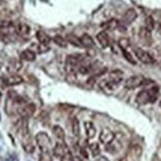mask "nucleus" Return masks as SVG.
Instances as JSON below:
<instances>
[{"label":"nucleus","mask_w":161,"mask_h":161,"mask_svg":"<svg viewBox=\"0 0 161 161\" xmlns=\"http://www.w3.org/2000/svg\"><path fill=\"white\" fill-rule=\"evenodd\" d=\"M159 94V88L157 86H153L149 89L142 90L137 95L135 101L138 105H146L148 103H154L157 100Z\"/></svg>","instance_id":"obj_1"},{"label":"nucleus","mask_w":161,"mask_h":161,"mask_svg":"<svg viewBox=\"0 0 161 161\" xmlns=\"http://www.w3.org/2000/svg\"><path fill=\"white\" fill-rule=\"evenodd\" d=\"M85 60V55L82 54H70L66 57L65 60V70L68 74H74L76 69Z\"/></svg>","instance_id":"obj_2"},{"label":"nucleus","mask_w":161,"mask_h":161,"mask_svg":"<svg viewBox=\"0 0 161 161\" xmlns=\"http://www.w3.org/2000/svg\"><path fill=\"white\" fill-rule=\"evenodd\" d=\"M125 142V135L123 134H116L115 137L110 143L106 144V150L111 154L118 153L119 151L122 150Z\"/></svg>","instance_id":"obj_3"},{"label":"nucleus","mask_w":161,"mask_h":161,"mask_svg":"<svg viewBox=\"0 0 161 161\" xmlns=\"http://www.w3.org/2000/svg\"><path fill=\"white\" fill-rule=\"evenodd\" d=\"M36 142L41 151H51V139L49 138L48 134H46L44 132H38L36 135Z\"/></svg>","instance_id":"obj_4"},{"label":"nucleus","mask_w":161,"mask_h":161,"mask_svg":"<svg viewBox=\"0 0 161 161\" xmlns=\"http://www.w3.org/2000/svg\"><path fill=\"white\" fill-rule=\"evenodd\" d=\"M142 154V148L140 145L134 144L126 151L125 161H138Z\"/></svg>","instance_id":"obj_5"},{"label":"nucleus","mask_w":161,"mask_h":161,"mask_svg":"<svg viewBox=\"0 0 161 161\" xmlns=\"http://www.w3.org/2000/svg\"><path fill=\"white\" fill-rule=\"evenodd\" d=\"M145 82L144 77L142 75H134L129 77L128 79L125 81V87L126 89H129V90H132V89H135L139 87V86L143 85Z\"/></svg>","instance_id":"obj_6"},{"label":"nucleus","mask_w":161,"mask_h":161,"mask_svg":"<svg viewBox=\"0 0 161 161\" xmlns=\"http://www.w3.org/2000/svg\"><path fill=\"white\" fill-rule=\"evenodd\" d=\"M135 54L137 60L144 64H152L155 61L154 60V57L149 52H147L146 51H144V49H142L140 48H137L135 49Z\"/></svg>","instance_id":"obj_7"},{"label":"nucleus","mask_w":161,"mask_h":161,"mask_svg":"<svg viewBox=\"0 0 161 161\" xmlns=\"http://www.w3.org/2000/svg\"><path fill=\"white\" fill-rule=\"evenodd\" d=\"M138 38L139 41L142 45L149 46L151 44H152V35H151V31H149L148 29H146L145 27L140 28L138 32Z\"/></svg>","instance_id":"obj_8"},{"label":"nucleus","mask_w":161,"mask_h":161,"mask_svg":"<svg viewBox=\"0 0 161 161\" xmlns=\"http://www.w3.org/2000/svg\"><path fill=\"white\" fill-rule=\"evenodd\" d=\"M137 13L135 9H129L125 12V14L123 15L122 20H121V24L124 25V26H129L131 25L134 21L137 19Z\"/></svg>","instance_id":"obj_9"},{"label":"nucleus","mask_w":161,"mask_h":161,"mask_svg":"<svg viewBox=\"0 0 161 161\" xmlns=\"http://www.w3.org/2000/svg\"><path fill=\"white\" fill-rule=\"evenodd\" d=\"M68 152H69L68 147H67V145L64 143L63 141L57 142V143L54 145V149H52V153H54V155L55 157H58V158H62V157L64 155H66Z\"/></svg>","instance_id":"obj_10"},{"label":"nucleus","mask_w":161,"mask_h":161,"mask_svg":"<svg viewBox=\"0 0 161 161\" xmlns=\"http://www.w3.org/2000/svg\"><path fill=\"white\" fill-rule=\"evenodd\" d=\"M123 78H124V73L123 71H121L119 69H116V70H113L111 71L108 75V78L107 80L109 82H111L112 84L114 85H119L121 82L123 81Z\"/></svg>","instance_id":"obj_11"},{"label":"nucleus","mask_w":161,"mask_h":161,"mask_svg":"<svg viewBox=\"0 0 161 161\" xmlns=\"http://www.w3.org/2000/svg\"><path fill=\"white\" fill-rule=\"evenodd\" d=\"M115 137V134L109 129H103L99 135V140H100L103 144H108L113 140Z\"/></svg>","instance_id":"obj_12"},{"label":"nucleus","mask_w":161,"mask_h":161,"mask_svg":"<svg viewBox=\"0 0 161 161\" xmlns=\"http://www.w3.org/2000/svg\"><path fill=\"white\" fill-rule=\"evenodd\" d=\"M22 145H23L24 150L26 151L27 153H33L34 151H35V145L33 143V140L30 137V134L22 137Z\"/></svg>","instance_id":"obj_13"},{"label":"nucleus","mask_w":161,"mask_h":161,"mask_svg":"<svg viewBox=\"0 0 161 161\" xmlns=\"http://www.w3.org/2000/svg\"><path fill=\"white\" fill-rule=\"evenodd\" d=\"M35 111H36L35 104L30 103V104H26L24 107L21 108L20 111L18 113H19L23 118H28V117L33 116L34 113H35Z\"/></svg>","instance_id":"obj_14"},{"label":"nucleus","mask_w":161,"mask_h":161,"mask_svg":"<svg viewBox=\"0 0 161 161\" xmlns=\"http://www.w3.org/2000/svg\"><path fill=\"white\" fill-rule=\"evenodd\" d=\"M96 39L99 42V44L103 49H106L110 46V38L108 36V34L105 32V31H102V32H99L96 36Z\"/></svg>","instance_id":"obj_15"},{"label":"nucleus","mask_w":161,"mask_h":161,"mask_svg":"<svg viewBox=\"0 0 161 161\" xmlns=\"http://www.w3.org/2000/svg\"><path fill=\"white\" fill-rule=\"evenodd\" d=\"M80 41H81V44L83 46V48H86L88 49H92L95 46V42L93 38L88 35V34H83V35L80 37Z\"/></svg>","instance_id":"obj_16"},{"label":"nucleus","mask_w":161,"mask_h":161,"mask_svg":"<svg viewBox=\"0 0 161 161\" xmlns=\"http://www.w3.org/2000/svg\"><path fill=\"white\" fill-rule=\"evenodd\" d=\"M21 68H22V62H21V60H17V58H13V60H11L9 61L8 66H7V69L9 72L16 73Z\"/></svg>","instance_id":"obj_17"},{"label":"nucleus","mask_w":161,"mask_h":161,"mask_svg":"<svg viewBox=\"0 0 161 161\" xmlns=\"http://www.w3.org/2000/svg\"><path fill=\"white\" fill-rule=\"evenodd\" d=\"M84 128H85V132L88 138H93L96 135V126L90 121H86L84 123Z\"/></svg>","instance_id":"obj_18"},{"label":"nucleus","mask_w":161,"mask_h":161,"mask_svg":"<svg viewBox=\"0 0 161 161\" xmlns=\"http://www.w3.org/2000/svg\"><path fill=\"white\" fill-rule=\"evenodd\" d=\"M15 32L20 36H27L31 32V28L29 25L25 23H18L15 26Z\"/></svg>","instance_id":"obj_19"},{"label":"nucleus","mask_w":161,"mask_h":161,"mask_svg":"<svg viewBox=\"0 0 161 161\" xmlns=\"http://www.w3.org/2000/svg\"><path fill=\"white\" fill-rule=\"evenodd\" d=\"M23 82V78L17 74H13V75L7 77L4 80V83L8 86H15V85H19Z\"/></svg>","instance_id":"obj_20"},{"label":"nucleus","mask_w":161,"mask_h":161,"mask_svg":"<svg viewBox=\"0 0 161 161\" xmlns=\"http://www.w3.org/2000/svg\"><path fill=\"white\" fill-rule=\"evenodd\" d=\"M36 38L38 39L39 43L42 45H49L51 42V37L44 31H38L36 33Z\"/></svg>","instance_id":"obj_21"},{"label":"nucleus","mask_w":161,"mask_h":161,"mask_svg":"<svg viewBox=\"0 0 161 161\" xmlns=\"http://www.w3.org/2000/svg\"><path fill=\"white\" fill-rule=\"evenodd\" d=\"M52 134H54V135L58 140L64 141V139H65V132H64L63 129L60 126L55 125L52 126Z\"/></svg>","instance_id":"obj_22"},{"label":"nucleus","mask_w":161,"mask_h":161,"mask_svg":"<svg viewBox=\"0 0 161 161\" xmlns=\"http://www.w3.org/2000/svg\"><path fill=\"white\" fill-rule=\"evenodd\" d=\"M119 21H117L116 19H111L109 21H107V22H105L101 25V27L103 28L105 30V32L106 31H113L117 29L118 27H119Z\"/></svg>","instance_id":"obj_23"},{"label":"nucleus","mask_w":161,"mask_h":161,"mask_svg":"<svg viewBox=\"0 0 161 161\" xmlns=\"http://www.w3.org/2000/svg\"><path fill=\"white\" fill-rule=\"evenodd\" d=\"M66 41L67 43H69L73 46H76V48H83V46L81 44V41H80V38L76 37L73 34H68L66 36Z\"/></svg>","instance_id":"obj_24"},{"label":"nucleus","mask_w":161,"mask_h":161,"mask_svg":"<svg viewBox=\"0 0 161 161\" xmlns=\"http://www.w3.org/2000/svg\"><path fill=\"white\" fill-rule=\"evenodd\" d=\"M20 57L27 61H34L36 60V54L31 49H25L20 54Z\"/></svg>","instance_id":"obj_25"},{"label":"nucleus","mask_w":161,"mask_h":161,"mask_svg":"<svg viewBox=\"0 0 161 161\" xmlns=\"http://www.w3.org/2000/svg\"><path fill=\"white\" fill-rule=\"evenodd\" d=\"M71 128H72V132L74 135V137H79L80 135V125H79V121L74 118L72 120V124H71Z\"/></svg>","instance_id":"obj_26"},{"label":"nucleus","mask_w":161,"mask_h":161,"mask_svg":"<svg viewBox=\"0 0 161 161\" xmlns=\"http://www.w3.org/2000/svg\"><path fill=\"white\" fill-rule=\"evenodd\" d=\"M118 45L122 49V51H128V49L131 46V42L126 38H121L119 41H118Z\"/></svg>","instance_id":"obj_27"},{"label":"nucleus","mask_w":161,"mask_h":161,"mask_svg":"<svg viewBox=\"0 0 161 161\" xmlns=\"http://www.w3.org/2000/svg\"><path fill=\"white\" fill-rule=\"evenodd\" d=\"M52 41H54L58 46H60V48H66L67 46L66 39L62 38L61 36H54V38H52Z\"/></svg>","instance_id":"obj_28"},{"label":"nucleus","mask_w":161,"mask_h":161,"mask_svg":"<svg viewBox=\"0 0 161 161\" xmlns=\"http://www.w3.org/2000/svg\"><path fill=\"white\" fill-rule=\"evenodd\" d=\"M89 148H90V151L92 153L93 156H98L100 155V152H101V149H100V146H99L98 143L96 142H93V143H90L89 145Z\"/></svg>","instance_id":"obj_29"},{"label":"nucleus","mask_w":161,"mask_h":161,"mask_svg":"<svg viewBox=\"0 0 161 161\" xmlns=\"http://www.w3.org/2000/svg\"><path fill=\"white\" fill-rule=\"evenodd\" d=\"M39 161H52L51 151H41L39 156Z\"/></svg>","instance_id":"obj_30"},{"label":"nucleus","mask_w":161,"mask_h":161,"mask_svg":"<svg viewBox=\"0 0 161 161\" xmlns=\"http://www.w3.org/2000/svg\"><path fill=\"white\" fill-rule=\"evenodd\" d=\"M123 51V55H124V57H125V60L126 61H129V63H132V65H135L137 64V61L135 60V58L134 57H132V54L129 52V51Z\"/></svg>","instance_id":"obj_31"},{"label":"nucleus","mask_w":161,"mask_h":161,"mask_svg":"<svg viewBox=\"0 0 161 161\" xmlns=\"http://www.w3.org/2000/svg\"><path fill=\"white\" fill-rule=\"evenodd\" d=\"M154 26H155V23H154V20L153 18L151 16H148L146 17V19H145V28L148 29L149 31H152L154 29Z\"/></svg>","instance_id":"obj_32"},{"label":"nucleus","mask_w":161,"mask_h":161,"mask_svg":"<svg viewBox=\"0 0 161 161\" xmlns=\"http://www.w3.org/2000/svg\"><path fill=\"white\" fill-rule=\"evenodd\" d=\"M12 26V23L10 21H6V20H0V29L2 28H9Z\"/></svg>","instance_id":"obj_33"},{"label":"nucleus","mask_w":161,"mask_h":161,"mask_svg":"<svg viewBox=\"0 0 161 161\" xmlns=\"http://www.w3.org/2000/svg\"><path fill=\"white\" fill-rule=\"evenodd\" d=\"M49 49V48L48 46V45H42L40 44L39 46V52L40 54H43V52H46Z\"/></svg>","instance_id":"obj_34"},{"label":"nucleus","mask_w":161,"mask_h":161,"mask_svg":"<svg viewBox=\"0 0 161 161\" xmlns=\"http://www.w3.org/2000/svg\"><path fill=\"white\" fill-rule=\"evenodd\" d=\"M60 161H74L73 157H72V155H71V153H70V151L66 154V155H64L62 158H60Z\"/></svg>","instance_id":"obj_35"},{"label":"nucleus","mask_w":161,"mask_h":161,"mask_svg":"<svg viewBox=\"0 0 161 161\" xmlns=\"http://www.w3.org/2000/svg\"><path fill=\"white\" fill-rule=\"evenodd\" d=\"M6 161H19V157H18L16 154H11L9 155L7 158H6Z\"/></svg>","instance_id":"obj_36"},{"label":"nucleus","mask_w":161,"mask_h":161,"mask_svg":"<svg viewBox=\"0 0 161 161\" xmlns=\"http://www.w3.org/2000/svg\"><path fill=\"white\" fill-rule=\"evenodd\" d=\"M80 153H81V155H82L83 157H84V158H86V159L88 158V153L86 152L85 148H83V147L80 148Z\"/></svg>","instance_id":"obj_37"},{"label":"nucleus","mask_w":161,"mask_h":161,"mask_svg":"<svg viewBox=\"0 0 161 161\" xmlns=\"http://www.w3.org/2000/svg\"><path fill=\"white\" fill-rule=\"evenodd\" d=\"M95 161H110V160L108 159L106 156H100L99 158H97Z\"/></svg>","instance_id":"obj_38"},{"label":"nucleus","mask_w":161,"mask_h":161,"mask_svg":"<svg viewBox=\"0 0 161 161\" xmlns=\"http://www.w3.org/2000/svg\"><path fill=\"white\" fill-rule=\"evenodd\" d=\"M74 161H82L81 159H79L78 157H76V158H74Z\"/></svg>","instance_id":"obj_39"},{"label":"nucleus","mask_w":161,"mask_h":161,"mask_svg":"<svg viewBox=\"0 0 161 161\" xmlns=\"http://www.w3.org/2000/svg\"><path fill=\"white\" fill-rule=\"evenodd\" d=\"M1 97H2V94H1V92H0V99H1Z\"/></svg>","instance_id":"obj_40"},{"label":"nucleus","mask_w":161,"mask_h":161,"mask_svg":"<svg viewBox=\"0 0 161 161\" xmlns=\"http://www.w3.org/2000/svg\"><path fill=\"white\" fill-rule=\"evenodd\" d=\"M159 106H160V108H161V101H160V103H159Z\"/></svg>","instance_id":"obj_41"},{"label":"nucleus","mask_w":161,"mask_h":161,"mask_svg":"<svg viewBox=\"0 0 161 161\" xmlns=\"http://www.w3.org/2000/svg\"><path fill=\"white\" fill-rule=\"evenodd\" d=\"M0 2H1V0H0Z\"/></svg>","instance_id":"obj_42"}]
</instances>
